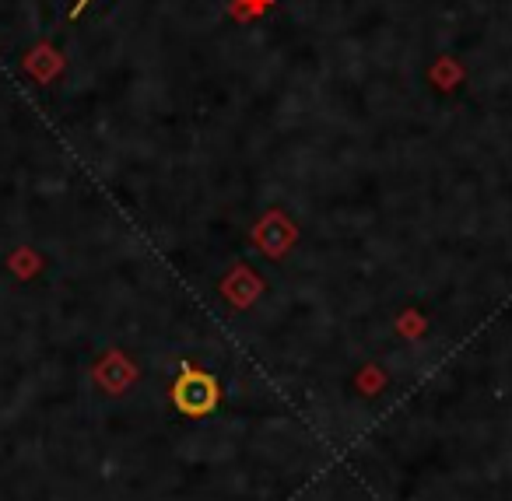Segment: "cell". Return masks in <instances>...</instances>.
I'll list each match as a JSON object with an SVG mask.
<instances>
[{"instance_id": "cell-1", "label": "cell", "mask_w": 512, "mask_h": 501, "mask_svg": "<svg viewBox=\"0 0 512 501\" xmlns=\"http://www.w3.org/2000/svg\"><path fill=\"white\" fill-rule=\"evenodd\" d=\"M85 4H88V0H81V4H78V11H81V8H85ZM78 11H74V15H78Z\"/></svg>"}]
</instances>
